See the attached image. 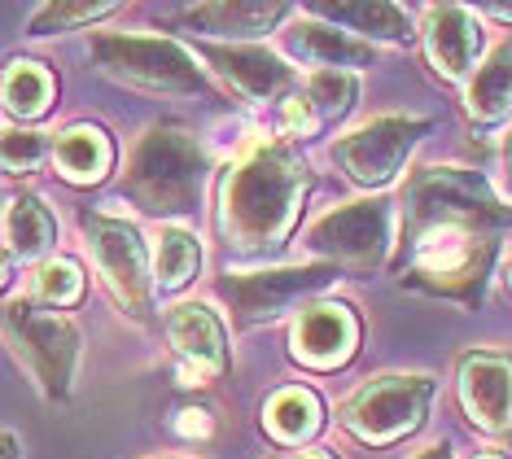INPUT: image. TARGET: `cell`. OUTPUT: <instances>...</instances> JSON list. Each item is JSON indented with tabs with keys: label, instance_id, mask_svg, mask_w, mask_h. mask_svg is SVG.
<instances>
[{
	"label": "cell",
	"instance_id": "cell-6",
	"mask_svg": "<svg viewBox=\"0 0 512 459\" xmlns=\"http://www.w3.org/2000/svg\"><path fill=\"white\" fill-rule=\"evenodd\" d=\"M84 228V250L97 267L101 285L119 302V311L136 324H149L154 315V258L132 219L106 215V210H84L79 215Z\"/></svg>",
	"mask_w": 512,
	"mask_h": 459
},
{
	"label": "cell",
	"instance_id": "cell-7",
	"mask_svg": "<svg viewBox=\"0 0 512 459\" xmlns=\"http://www.w3.org/2000/svg\"><path fill=\"white\" fill-rule=\"evenodd\" d=\"M434 407V376L425 372H386L368 376L359 390H351L337 407L346 433H355L368 446H390L416 433Z\"/></svg>",
	"mask_w": 512,
	"mask_h": 459
},
{
	"label": "cell",
	"instance_id": "cell-17",
	"mask_svg": "<svg viewBox=\"0 0 512 459\" xmlns=\"http://www.w3.org/2000/svg\"><path fill=\"white\" fill-rule=\"evenodd\" d=\"M176 18L189 31L206 35V44H254L263 35H276V27L289 18V5H193L176 9Z\"/></svg>",
	"mask_w": 512,
	"mask_h": 459
},
{
	"label": "cell",
	"instance_id": "cell-29",
	"mask_svg": "<svg viewBox=\"0 0 512 459\" xmlns=\"http://www.w3.org/2000/svg\"><path fill=\"white\" fill-rule=\"evenodd\" d=\"M171 433L180 442H211L215 438V416L206 407H184L171 416Z\"/></svg>",
	"mask_w": 512,
	"mask_h": 459
},
{
	"label": "cell",
	"instance_id": "cell-22",
	"mask_svg": "<svg viewBox=\"0 0 512 459\" xmlns=\"http://www.w3.org/2000/svg\"><path fill=\"white\" fill-rule=\"evenodd\" d=\"M53 101H57V79L36 57H14L0 70V105L18 123H40L53 110Z\"/></svg>",
	"mask_w": 512,
	"mask_h": 459
},
{
	"label": "cell",
	"instance_id": "cell-8",
	"mask_svg": "<svg viewBox=\"0 0 512 459\" xmlns=\"http://www.w3.org/2000/svg\"><path fill=\"white\" fill-rule=\"evenodd\" d=\"M394 241V206L386 197H359L311 219L302 232V254L324 267H381Z\"/></svg>",
	"mask_w": 512,
	"mask_h": 459
},
{
	"label": "cell",
	"instance_id": "cell-15",
	"mask_svg": "<svg viewBox=\"0 0 512 459\" xmlns=\"http://www.w3.org/2000/svg\"><path fill=\"white\" fill-rule=\"evenodd\" d=\"M281 57L285 62L316 66V70H351L355 75V70L377 62V49L316 14H302L281 27Z\"/></svg>",
	"mask_w": 512,
	"mask_h": 459
},
{
	"label": "cell",
	"instance_id": "cell-23",
	"mask_svg": "<svg viewBox=\"0 0 512 459\" xmlns=\"http://www.w3.org/2000/svg\"><path fill=\"white\" fill-rule=\"evenodd\" d=\"M149 258H154V289L184 293L202 272V241L184 223H162Z\"/></svg>",
	"mask_w": 512,
	"mask_h": 459
},
{
	"label": "cell",
	"instance_id": "cell-38",
	"mask_svg": "<svg viewBox=\"0 0 512 459\" xmlns=\"http://www.w3.org/2000/svg\"><path fill=\"white\" fill-rule=\"evenodd\" d=\"M508 289H512V267H508Z\"/></svg>",
	"mask_w": 512,
	"mask_h": 459
},
{
	"label": "cell",
	"instance_id": "cell-31",
	"mask_svg": "<svg viewBox=\"0 0 512 459\" xmlns=\"http://www.w3.org/2000/svg\"><path fill=\"white\" fill-rule=\"evenodd\" d=\"M504 188L512 193V132L504 136Z\"/></svg>",
	"mask_w": 512,
	"mask_h": 459
},
{
	"label": "cell",
	"instance_id": "cell-9",
	"mask_svg": "<svg viewBox=\"0 0 512 459\" xmlns=\"http://www.w3.org/2000/svg\"><path fill=\"white\" fill-rule=\"evenodd\" d=\"M337 280V267L298 263V267H254V272H224L219 276V298L228 302L232 320L241 328H263L285 320L289 311H302L320 289Z\"/></svg>",
	"mask_w": 512,
	"mask_h": 459
},
{
	"label": "cell",
	"instance_id": "cell-18",
	"mask_svg": "<svg viewBox=\"0 0 512 459\" xmlns=\"http://www.w3.org/2000/svg\"><path fill=\"white\" fill-rule=\"evenodd\" d=\"M53 171L75 188H92L110 180L114 171V140L106 127L97 123H71L62 132H53Z\"/></svg>",
	"mask_w": 512,
	"mask_h": 459
},
{
	"label": "cell",
	"instance_id": "cell-10",
	"mask_svg": "<svg viewBox=\"0 0 512 459\" xmlns=\"http://www.w3.org/2000/svg\"><path fill=\"white\" fill-rule=\"evenodd\" d=\"M425 132L429 119H416V114H377V119L359 123L355 132L337 136L329 158L346 180L372 193V188L399 180V171L407 167V158H412V149L421 145Z\"/></svg>",
	"mask_w": 512,
	"mask_h": 459
},
{
	"label": "cell",
	"instance_id": "cell-2",
	"mask_svg": "<svg viewBox=\"0 0 512 459\" xmlns=\"http://www.w3.org/2000/svg\"><path fill=\"white\" fill-rule=\"evenodd\" d=\"M311 184H316L311 167L289 140L254 136L237 158H228L224 175H219V193H215L219 245L241 263H259V258L281 254L302 219V202H307Z\"/></svg>",
	"mask_w": 512,
	"mask_h": 459
},
{
	"label": "cell",
	"instance_id": "cell-1",
	"mask_svg": "<svg viewBox=\"0 0 512 459\" xmlns=\"http://www.w3.org/2000/svg\"><path fill=\"white\" fill-rule=\"evenodd\" d=\"M399 210L403 285L464 306L482 302L499 254V228L512 219L486 175L464 167H425L403 184Z\"/></svg>",
	"mask_w": 512,
	"mask_h": 459
},
{
	"label": "cell",
	"instance_id": "cell-35",
	"mask_svg": "<svg viewBox=\"0 0 512 459\" xmlns=\"http://www.w3.org/2000/svg\"><path fill=\"white\" fill-rule=\"evenodd\" d=\"M5 285H9V254L0 250V289H5Z\"/></svg>",
	"mask_w": 512,
	"mask_h": 459
},
{
	"label": "cell",
	"instance_id": "cell-4",
	"mask_svg": "<svg viewBox=\"0 0 512 459\" xmlns=\"http://www.w3.org/2000/svg\"><path fill=\"white\" fill-rule=\"evenodd\" d=\"M88 57L101 79L154 97H211V75L171 35H132L97 31L88 40Z\"/></svg>",
	"mask_w": 512,
	"mask_h": 459
},
{
	"label": "cell",
	"instance_id": "cell-16",
	"mask_svg": "<svg viewBox=\"0 0 512 459\" xmlns=\"http://www.w3.org/2000/svg\"><path fill=\"white\" fill-rule=\"evenodd\" d=\"M421 44H425V62L434 66V75L451 79V84L473 75L477 62H482V27H477V18L464 5H429Z\"/></svg>",
	"mask_w": 512,
	"mask_h": 459
},
{
	"label": "cell",
	"instance_id": "cell-21",
	"mask_svg": "<svg viewBox=\"0 0 512 459\" xmlns=\"http://www.w3.org/2000/svg\"><path fill=\"white\" fill-rule=\"evenodd\" d=\"M464 110L482 127H495L512 114V40L495 44L477 62V70L469 75V88H464Z\"/></svg>",
	"mask_w": 512,
	"mask_h": 459
},
{
	"label": "cell",
	"instance_id": "cell-25",
	"mask_svg": "<svg viewBox=\"0 0 512 459\" xmlns=\"http://www.w3.org/2000/svg\"><path fill=\"white\" fill-rule=\"evenodd\" d=\"M302 101H307V110L316 114V123H337L342 114L355 110L359 101V75L351 70H311V79L302 84L298 92Z\"/></svg>",
	"mask_w": 512,
	"mask_h": 459
},
{
	"label": "cell",
	"instance_id": "cell-24",
	"mask_svg": "<svg viewBox=\"0 0 512 459\" xmlns=\"http://www.w3.org/2000/svg\"><path fill=\"white\" fill-rule=\"evenodd\" d=\"M307 14H316L333 27L359 35V40H386V44H407L412 40V22H407V9L403 5H311Z\"/></svg>",
	"mask_w": 512,
	"mask_h": 459
},
{
	"label": "cell",
	"instance_id": "cell-19",
	"mask_svg": "<svg viewBox=\"0 0 512 459\" xmlns=\"http://www.w3.org/2000/svg\"><path fill=\"white\" fill-rule=\"evenodd\" d=\"M0 232H5V254L18 258V263H49L53 245H57V219L49 202L40 193H14L5 206V219H0Z\"/></svg>",
	"mask_w": 512,
	"mask_h": 459
},
{
	"label": "cell",
	"instance_id": "cell-36",
	"mask_svg": "<svg viewBox=\"0 0 512 459\" xmlns=\"http://www.w3.org/2000/svg\"><path fill=\"white\" fill-rule=\"evenodd\" d=\"M149 459H193V455H149Z\"/></svg>",
	"mask_w": 512,
	"mask_h": 459
},
{
	"label": "cell",
	"instance_id": "cell-32",
	"mask_svg": "<svg viewBox=\"0 0 512 459\" xmlns=\"http://www.w3.org/2000/svg\"><path fill=\"white\" fill-rule=\"evenodd\" d=\"M416 459H456V455H451V446H447V442H438V446H429V451H421Z\"/></svg>",
	"mask_w": 512,
	"mask_h": 459
},
{
	"label": "cell",
	"instance_id": "cell-30",
	"mask_svg": "<svg viewBox=\"0 0 512 459\" xmlns=\"http://www.w3.org/2000/svg\"><path fill=\"white\" fill-rule=\"evenodd\" d=\"M22 455V442L14 429H0V459H18Z\"/></svg>",
	"mask_w": 512,
	"mask_h": 459
},
{
	"label": "cell",
	"instance_id": "cell-33",
	"mask_svg": "<svg viewBox=\"0 0 512 459\" xmlns=\"http://www.w3.org/2000/svg\"><path fill=\"white\" fill-rule=\"evenodd\" d=\"M289 459H333L329 451H320V446H302V451H294Z\"/></svg>",
	"mask_w": 512,
	"mask_h": 459
},
{
	"label": "cell",
	"instance_id": "cell-3",
	"mask_svg": "<svg viewBox=\"0 0 512 459\" xmlns=\"http://www.w3.org/2000/svg\"><path fill=\"white\" fill-rule=\"evenodd\" d=\"M211 149L180 123H154L136 136L119 180V197L149 219L176 223L202 210Z\"/></svg>",
	"mask_w": 512,
	"mask_h": 459
},
{
	"label": "cell",
	"instance_id": "cell-13",
	"mask_svg": "<svg viewBox=\"0 0 512 459\" xmlns=\"http://www.w3.org/2000/svg\"><path fill=\"white\" fill-rule=\"evenodd\" d=\"M167 346L176 350V385L219 381L228 372V333L224 320L206 302H176L167 311Z\"/></svg>",
	"mask_w": 512,
	"mask_h": 459
},
{
	"label": "cell",
	"instance_id": "cell-14",
	"mask_svg": "<svg viewBox=\"0 0 512 459\" xmlns=\"http://www.w3.org/2000/svg\"><path fill=\"white\" fill-rule=\"evenodd\" d=\"M456 376L469 425L491 438H512V359L499 350H469Z\"/></svg>",
	"mask_w": 512,
	"mask_h": 459
},
{
	"label": "cell",
	"instance_id": "cell-12",
	"mask_svg": "<svg viewBox=\"0 0 512 459\" xmlns=\"http://www.w3.org/2000/svg\"><path fill=\"white\" fill-rule=\"evenodd\" d=\"M359 350V315L346 302L311 298L289 324V359L307 372H337Z\"/></svg>",
	"mask_w": 512,
	"mask_h": 459
},
{
	"label": "cell",
	"instance_id": "cell-20",
	"mask_svg": "<svg viewBox=\"0 0 512 459\" xmlns=\"http://www.w3.org/2000/svg\"><path fill=\"white\" fill-rule=\"evenodd\" d=\"M259 425L276 446L302 451V446H311V438L324 429V403L307 385H281L276 394H267Z\"/></svg>",
	"mask_w": 512,
	"mask_h": 459
},
{
	"label": "cell",
	"instance_id": "cell-27",
	"mask_svg": "<svg viewBox=\"0 0 512 459\" xmlns=\"http://www.w3.org/2000/svg\"><path fill=\"white\" fill-rule=\"evenodd\" d=\"M36 302L53 311H71L84 302V272L75 258H49L36 267Z\"/></svg>",
	"mask_w": 512,
	"mask_h": 459
},
{
	"label": "cell",
	"instance_id": "cell-34",
	"mask_svg": "<svg viewBox=\"0 0 512 459\" xmlns=\"http://www.w3.org/2000/svg\"><path fill=\"white\" fill-rule=\"evenodd\" d=\"M486 14L499 18V22H512V5H486Z\"/></svg>",
	"mask_w": 512,
	"mask_h": 459
},
{
	"label": "cell",
	"instance_id": "cell-37",
	"mask_svg": "<svg viewBox=\"0 0 512 459\" xmlns=\"http://www.w3.org/2000/svg\"><path fill=\"white\" fill-rule=\"evenodd\" d=\"M477 459H504V455H495V451H486V455H477Z\"/></svg>",
	"mask_w": 512,
	"mask_h": 459
},
{
	"label": "cell",
	"instance_id": "cell-28",
	"mask_svg": "<svg viewBox=\"0 0 512 459\" xmlns=\"http://www.w3.org/2000/svg\"><path fill=\"white\" fill-rule=\"evenodd\" d=\"M119 5H40L36 18L27 22V35L49 40L57 31H75V27H92V22L110 18Z\"/></svg>",
	"mask_w": 512,
	"mask_h": 459
},
{
	"label": "cell",
	"instance_id": "cell-26",
	"mask_svg": "<svg viewBox=\"0 0 512 459\" xmlns=\"http://www.w3.org/2000/svg\"><path fill=\"white\" fill-rule=\"evenodd\" d=\"M49 153H53V136L36 132V127H9V132H0V175L27 180L49 162Z\"/></svg>",
	"mask_w": 512,
	"mask_h": 459
},
{
	"label": "cell",
	"instance_id": "cell-11",
	"mask_svg": "<svg viewBox=\"0 0 512 459\" xmlns=\"http://www.w3.org/2000/svg\"><path fill=\"white\" fill-rule=\"evenodd\" d=\"M197 62L246 105H281L294 92V66L263 44H202Z\"/></svg>",
	"mask_w": 512,
	"mask_h": 459
},
{
	"label": "cell",
	"instance_id": "cell-5",
	"mask_svg": "<svg viewBox=\"0 0 512 459\" xmlns=\"http://www.w3.org/2000/svg\"><path fill=\"white\" fill-rule=\"evenodd\" d=\"M0 337L14 350L31 385L49 398L66 403L79 381V359H84V333L71 315L44 311L36 298H9L0 302Z\"/></svg>",
	"mask_w": 512,
	"mask_h": 459
}]
</instances>
